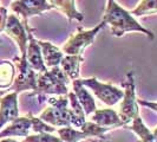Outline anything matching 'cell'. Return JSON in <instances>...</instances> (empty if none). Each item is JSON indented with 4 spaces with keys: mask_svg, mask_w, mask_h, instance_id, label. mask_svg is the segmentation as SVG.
<instances>
[{
    "mask_svg": "<svg viewBox=\"0 0 157 142\" xmlns=\"http://www.w3.org/2000/svg\"><path fill=\"white\" fill-rule=\"evenodd\" d=\"M16 77V66L10 61L0 62V90H7L12 87Z\"/></svg>",
    "mask_w": 157,
    "mask_h": 142,
    "instance_id": "cell-19",
    "label": "cell"
},
{
    "mask_svg": "<svg viewBox=\"0 0 157 142\" xmlns=\"http://www.w3.org/2000/svg\"><path fill=\"white\" fill-rule=\"evenodd\" d=\"M21 142H63L59 136L57 137L53 134L50 133H40V134H33L29 135L26 137H24Z\"/></svg>",
    "mask_w": 157,
    "mask_h": 142,
    "instance_id": "cell-23",
    "label": "cell"
},
{
    "mask_svg": "<svg viewBox=\"0 0 157 142\" xmlns=\"http://www.w3.org/2000/svg\"><path fill=\"white\" fill-rule=\"evenodd\" d=\"M137 102L140 105H144V107H148L150 109L157 111V102H148V101H143V100H137Z\"/></svg>",
    "mask_w": 157,
    "mask_h": 142,
    "instance_id": "cell-26",
    "label": "cell"
},
{
    "mask_svg": "<svg viewBox=\"0 0 157 142\" xmlns=\"http://www.w3.org/2000/svg\"><path fill=\"white\" fill-rule=\"evenodd\" d=\"M33 132L36 134H40V133H50V134H55L56 133V129L55 127L50 126L47 124L45 122H43L39 117H32V128Z\"/></svg>",
    "mask_w": 157,
    "mask_h": 142,
    "instance_id": "cell-24",
    "label": "cell"
},
{
    "mask_svg": "<svg viewBox=\"0 0 157 142\" xmlns=\"http://www.w3.org/2000/svg\"><path fill=\"white\" fill-rule=\"evenodd\" d=\"M11 11L16 14L24 26L29 25V19L33 16H39L45 11L52 10V5L47 0H13L10 5Z\"/></svg>",
    "mask_w": 157,
    "mask_h": 142,
    "instance_id": "cell-8",
    "label": "cell"
},
{
    "mask_svg": "<svg viewBox=\"0 0 157 142\" xmlns=\"http://www.w3.org/2000/svg\"><path fill=\"white\" fill-rule=\"evenodd\" d=\"M53 8L60 11L69 20H77L82 23L84 20V14L79 12L76 7V0H48Z\"/></svg>",
    "mask_w": 157,
    "mask_h": 142,
    "instance_id": "cell-16",
    "label": "cell"
},
{
    "mask_svg": "<svg viewBox=\"0 0 157 142\" xmlns=\"http://www.w3.org/2000/svg\"><path fill=\"white\" fill-rule=\"evenodd\" d=\"M83 61H84L83 56L65 55L59 66L70 81H76V79H79V73H80L79 69H80V64Z\"/></svg>",
    "mask_w": 157,
    "mask_h": 142,
    "instance_id": "cell-17",
    "label": "cell"
},
{
    "mask_svg": "<svg viewBox=\"0 0 157 142\" xmlns=\"http://www.w3.org/2000/svg\"><path fill=\"white\" fill-rule=\"evenodd\" d=\"M112 1H115V0H108V4H109V2H112Z\"/></svg>",
    "mask_w": 157,
    "mask_h": 142,
    "instance_id": "cell-31",
    "label": "cell"
},
{
    "mask_svg": "<svg viewBox=\"0 0 157 142\" xmlns=\"http://www.w3.org/2000/svg\"><path fill=\"white\" fill-rule=\"evenodd\" d=\"M152 137H154V142H157V128L152 132Z\"/></svg>",
    "mask_w": 157,
    "mask_h": 142,
    "instance_id": "cell-29",
    "label": "cell"
},
{
    "mask_svg": "<svg viewBox=\"0 0 157 142\" xmlns=\"http://www.w3.org/2000/svg\"><path fill=\"white\" fill-rule=\"evenodd\" d=\"M91 122L104 128H118V127H124L122 121L119 120L118 112L113 109H97L91 115Z\"/></svg>",
    "mask_w": 157,
    "mask_h": 142,
    "instance_id": "cell-14",
    "label": "cell"
},
{
    "mask_svg": "<svg viewBox=\"0 0 157 142\" xmlns=\"http://www.w3.org/2000/svg\"><path fill=\"white\" fill-rule=\"evenodd\" d=\"M38 44H39L40 50H41V56H43L45 66L50 68V69L59 66L64 57L63 51L57 46H55L53 44H51L50 41L38 40Z\"/></svg>",
    "mask_w": 157,
    "mask_h": 142,
    "instance_id": "cell-15",
    "label": "cell"
},
{
    "mask_svg": "<svg viewBox=\"0 0 157 142\" xmlns=\"http://www.w3.org/2000/svg\"><path fill=\"white\" fill-rule=\"evenodd\" d=\"M14 66L17 69V76L14 77V82L10 90L12 93H17L18 95L26 90L36 91L38 73L29 65L26 57H16Z\"/></svg>",
    "mask_w": 157,
    "mask_h": 142,
    "instance_id": "cell-6",
    "label": "cell"
},
{
    "mask_svg": "<svg viewBox=\"0 0 157 142\" xmlns=\"http://www.w3.org/2000/svg\"><path fill=\"white\" fill-rule=\"evenodd\" d=\"M72 89H73L72 93L76 95L78 102L80 103L83 110L85 112V116H90L94 111L97 110V105L94 102V96L80 83V79L72 81Z\"/></svg>",
    "mask_w": 157,
    "mask_h": 142,
    "instance_id": "cell-13",
    "label": "cell"
},
{
    "mask_svg": "<svg viewBox=\"0 0 157 142\" xmlns=\"http://www.w3.org/2000/svg\"><path fill=\"white\" fill-rule=\"evenodd\" d=\"M80 83L85 88H89L92 91V94L99 101H102L104 104H106L109 107H113L117 103L121 102L122 98H123V95H124L123 90L113 87L111 84L102 83V82H99L96 77L80 79Z\"/></svg>",
    "mask_w": 157,
    "mask_h": 142,
    "instance_id": "cell-7",
    "label": "cell"
},
{
    "mask_svg": "<svg viewBox=\"0 0 157 142\" xmlns=\"http://www.w3.org/2000/svg\"><path fill=\"white\" fill-rule=\"evenodd\" d=\"M104 26H105V23L101 22L96 27L91 29V30L79 29L78 32L75 33L73 36H71L64 44L63 49H62L63 53L67 56H82L84 50L94 43L96 36Z\"/></svg>",
    "mask_w": 157,
    "mask_h": 142,
    "instance_id": "cell-5",
    "label": "cell"
},
{
    "mask_svg": "<svg viewBox=\"0 0 157 142\" xmlns=\"http://www.w3.org/2000/svg\"><path fill=\"white\" fill-rule=\"evenodd\" d=\"M70 83V79L64 73V71L60 69V66L51 68L50 70L38 73L37 75V89L33 91V95H36L39 98V102H44L46 95H53V96H62L67 95L69 88L67 84Z\"/></svg>",
    "mask_w": 157,
    "mask_h": 142,
    "instance_id": "cell-2",
    "label": "cell"
},
{
    "mask_svg": "<svg viewBox=\"0 0 157 142\" xmlns=\"http://www.w3.org/2000/svg\"><path fill=\"white\" fill-rule=\"evenodd\" d=\"M32 117L33 115L29 112L26 116H19L14 121H12L10 126L0 132V140L11 136H20V137L29 136L30 129L32 128Z\"/></svg>",
    "mask_w": 157,
    "mask_h": 142,
    "instance_id": "cell-12",
    "label": "cell"
},
{
    "mask_svg": "<svg viewBox=\"0 0 157 142\" xmlns=\"http://www.w3.org/2000/svg\"><path fill=\"white\" fill-rule=\"evenodd\" d=\"M128 129L132 130L135 134L140 137V142H154L152 133L147 128V126L143 123L141 116H136L132 120V122L130 124H128Z\"/></svg>",
    "mask_w": 157,
    "mask_h": 142,
    "instance_id": "cell-21",
    "label": "cell"
},
{
    "mask_svg": "<svg viewBox=\"0 0 157 142\" xmlns=\"http://www.w3.org/2000/svg\"><path fill=\"white\" fill-rule=\"evenodd\" d=\"M18 117V94L11 91L0 97V129L6 123L12 122Z\"/></svg>",
    "mask_w": 157,
    "mask_h": 142,
    "instance_id": "cell-11",
    "label": "cell"
},
{
    "mask_svg": "<svg viewBox=\"0 0 157 142\" xmlns=\"http://www.w3.org/2000/svg\"><path fill=\"white\" fill-rule=\"evenodd\" d=\"M130 13L135 17L155 14L157 13V0H141Z\"/></svg>",
    "mask_w": 157,
    "mask_h": 142,
    "instance_id": "cell-22",
    "label": "cell"
},
{
    "mask_svg": "<svg viewBox=\"0 0 157 142\" xmlns=\"http://www.w3.org/2000/svg\"><path fill=\"white\" fill-rule=\"evenodd\" d=\"M0 142H18V141L13 140V139H11V137H6V139H1Z\"/></svg>",
    "mask_w": 157,
    "mask_h": 142,
    "instance_id": "cell-28",
    "label": "cell"
},
{
    "mask_svg": "<svg viewBox=\"0 0 157 142\" xmlns=\"http://www.w3.org/2000/svg\"><path fill=\"white\" fill-rule=\"evenodd\" d=\"M56 133H58L59 139L63 142H78L82 140H89L91 139V136L80 130V129H76L72 127H63L56 130Z\"/></svg>",
    "mask_w": 157,
    "mask_h": 142,
    "instance_id": "cell-20",
    "label": "cell"
},
{
    "mask_svg": "<svg viewBox=\"0 0 157 142\" xmlns=\"http://www.w3.org/2000/svg\"><path fill=\"white\" fill-rule=\"evenodd\" d=\"M67 98H69V104H70V111H71V127L79 129L86 122V116L85 112L83 110L80 103L78 102L76 95L72 91L67 94Z\"/></svg>",
    "mask_w": 157,
    "mask_h": 142,
    "instance_id": "cell-18",
    "label": "cell"
},
{
    "mask_svg": "<svg viewBox=\"0 0 157 142\" xmlns=\"http://www.w3.org/2000/svg\"><path fill=\"white\" fill-rule=\"evenodd\" d=\"M27 36H29V44H27V51H26V61L29 65L31 66L37 73H43L47 71V68L44 64V59L41 56V50L38 44V40L33 36V29L30 27V25L25 26Z\"/></svg>",
    "mask_w": 157,
    "mask_h": 142,
    "instance_id": "cell-10",
    "label": "cell"
},
{
    "mask_svg": "<svg viewBox=\"0 0 157 142\" xmlns=\"http://www.w3.org/2000/svg\"><path fill=\"white\" fill-rule=\"evenodd\" d=\"M110 26V32L115 37H122L126 32H141L149 37L150 39H155V34L149 29L142 26L140 22L135 18L129 11L119 6L116 1L109 2L106 5L103 20Z\"/></svg>",
    "mask_w": 157,
    "mask_h": 142,
    "instance_id": "cell-1",
    "label": "cell"
},
{
    "mask_svg": "<svg viewBox=\"0 0 157 142\" xmlns=\"http://www.w3.org/2000/svg\"><path fill=\"white\" fill-rule=\"evenodd\" d=\"M7 94V90H0V97H2L4 95Z\"/></svg>",
    "mask_w": 157,
    "mask_h": 142,
    "instance_id": "cell-30",
    "label": "cell"
},
{
    "mask_svg": "<svg viewBox=\"0 0 157 142\" xmlns=\"http://www.w3.org/2000/svg\"><path fill=\"white\" fill-rule=\"evenodd\" d=\"M138 105L140 104L137 102V97H136L135 75L132 71H129L126 73L124 95H123V98L119 103V111H118L119 120L122 121L124 127L130 124L132 122V120L140 115Z\"/></svg>",
    "mask_w": 157,
    "mask_h": 142,
    "instance_id": "cell-4",
    "label": "cell"
},
{
    "mask_svg": "<svg viewBox=\"0 0 157 142\" xmlns=\"http://www.w3.org/2000/svg\"><path fill=\"white\" fill-rule=\"evenodd\" d=\"M12 1H13V0H0V4H1V6H2V7L7 8V6L11 5V2H12Z\"/></svg>",
    "mask_w": 157,
    "mask_h": 142,
    "instance_id": "cell-27",
    "label": "cell"
},
{
    "mask_svg": "<svg viewBox=\"0 0 157 142\" xmlns=\"http://www.w3.org/2000/svg\"><path fill=\"white\" fill-rule=\"evenodd\" d=\"M4 32L17 43V45L19 47V51H20V57H26L29 36H27V31H26L24 24L16 14L11 13L7 16Z\"/></svg>",
    "mask_w": 157,
    "mask_h": 142,
    "instance_id": "cell-9",
    "label": "cell"
},
{
    "mask_svg": "<svg viewBox=\"0 0 157 142\" xmlns=\"http://www.w3.org/2000/svg\"><path fill=\"white\" fill-rule=\"evenodd\" d=\"M7 8L0 6V32L4 31V27H5V24L7 20Z\"/></svg>",
    "mask_w": 157,
    "mask_h": 142,
    "instance_id": "cell-25",
    "label": "cell"
},
{
    "mask_svg": "<svg viewBox=\"0 0 157 142\" xmlns=\"http://www.w3.org/2000/svg\"><path fill=\"white\" fill-rule=\"evenodd\" d=\"M50 107L40 114L39 118L52 127H71V111L67 95L47 98Z\"/></svg>",
    "mask_w": 157,
    "mask_h": 142,
    "instance_id": "cell-3",
    "label": "cell"
}]
</instances>
